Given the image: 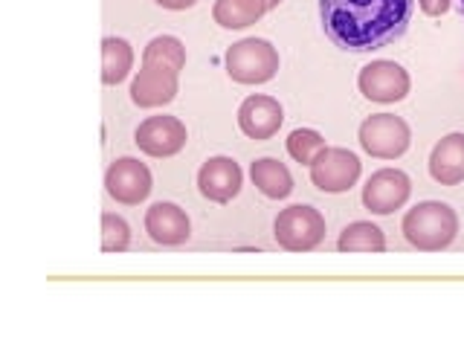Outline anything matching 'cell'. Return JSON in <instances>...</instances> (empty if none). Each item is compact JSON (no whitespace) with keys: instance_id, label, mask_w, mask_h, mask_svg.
<instances>
[{"instance_id":"obj_1","label":"cell","mask_w":464,"mask_h":348,"mask_svg":"<svg viewBox=\"0 0 464 348\" xmlns=\"http://www.w3.org/2000/svg\"><path fill=\"white\" fill-rule=\"evenodd\" d=\"M415 0H319L325 35L345 53L383 50L406 35Z\"/></svg>"},{"instance_id":"obj_2","label":"cell","mask_w":464,"mask_h":348,"mask_svg":"<svg viewBox=\"0 0 464 348\" xmlns=\"http://www.w3.org/2000/svg\"><path fill=\"white\" fill-rule=\"evenodd\" d=\"M401 229L412 246H418V250H424V253H435V250H444V246H450L456 241L459 215L450 203L424 200L403 215Z\"/></svg>"},{"instance_id":"obj_3","label":"cell","mask_w":464,"mask_h":348,"mask_svg":"<svg viewBox=\"0 0 464 348\" xmlns=\"http://www.w3.org/2000/svg\"><path fill=\"white\" fill-rule=\"evenodd\" d=\"M224 64L232 82L265 84L279 72V53L265 38H244L227 50Z\"/></svg>"},{"instance_id":"obj_4","label":"cell","mask_w":464,"mask_h":348,"mask_svg":"<svg viewBox=\"0 0 464 348\" xmlns=\"http://www.w3.org/2000/svg\"><path fill=\"white\" fill-rule=\"evenodd\" d=\"M273 236L287 253H311L325 241V218L319 215V209L296 203L276 215Z\"/></svg>"},{"instance_id":"obj_5","label":"cell","mask_w":464,"mask_h":348,"mask_svg":"<svg viewBox=\"0 0 464 348\" xmlns=\"http://www.w3.org/2000/svg\"><path fill=\"white\" fill-rule=\"evenodd\" d=\"M412 142V130L395 113H374L360 125V145L362 151L381 160L403 157Z\"/></svg>"},{"instance_id":"obj_6","label":"cell","mask_w":464,"mask_h":348,"mask_svg":"<svg viewBox=\"0 0 464 348\" xmlns=\"http://www.w3.org/2000/svg\"><path fill=\"white\" fill-rule=\"evenodd\" d=\"M308 169H311V183L319 192L328 195L348 192L360 180V160L348 149H325Z\"/></svg>"},{"instance_id":"obj_7","label":"cell","mask_w":464,"mask_h":348,"mask_svg":"<svg viewBox=\"0 0 464 348\" xmlns=\"http://www.w3.org/2000/svg\"><path fill=\"white\" fill-rule=\"evenodd\" d=\"M105 188L116 203L137 207V203H142L151 195V171L134 157H120L116 163L108 166Z\"/></svg>"},{"instance_id":"obj_8","label":"cell","mask_w":464,"mask_h":348,"mask_svg":"<svg viewBox=\"0 0 464 348\" xmlns=\"http://www.w3.org/2000/svg\"><path fill=\"white\" fill-rule=\"evenodd\" d=\"M360 93L372 99V102H381V105H389V102H401L406 93H410V72H406L401 64L395 62H372L360 70Z\"/></svg>"},{"instance_id":"obj_9","label":"cell","mask_w":464,"mask_h":348,"mask_svg":"<svg viewBox=\"0 0 464 348\" xmlns=\"http://www.w3.org/2000/svg\"><path fill=\"white\" fill-rule=\"evenodd\" d=\"M410 195L412 183L401 169H381L362 186V207L374 215H392L410 200Z\"/></svg>"},{"instance_id":"obj_10","label":"cell","mask_w":464,"mask_h":348,"mask_svg":"<svg viewBox=\"0 0 464 348\" xmlns=\"http://www.w3.org/2000/svg\"><path fill=\"white\" fill-rule=\"evenodd\" d=\"M186 125L178 116H149L134 134V142L149 157H174L186 149Z\"/></svg>"},{"instance_id":"obj_11","label":"cell","mask_w":464,"mask_h":348,"mask_svg":"<svg viewBox=\"0 0 464 348\" xmlns=\"http://www.w3.org/2000/svg\"><path fill=\"white\" fill-rule=\"evenodd\" d=\"M241 166L232 157H212L198 171V188L200 195L212 203H229L241 192Z\"/></svg>"},{"instance_id":"obj_12","label":"cell","mask_w":464,"mask_h":348,"mask_svg":"<svg viewBox=\"0 0 464 348\" xmlns=\"http://www.w3.org/2000/svg\"><path fill=\"white\" fill-rule=\"evenodd\" d=\"M285 122V111L273 96H250L238 108V128L250 140H270Z\"/></svg>"},{"instance_id":"obj_13","label":"cell","mask_w":464,"mask_h":348,"mask_svg":"<svg viewBox=\"0 0 464 348\" xmlns=\"http://www.w3.org/2000/svg\"><path fill=\"white\" fill-rule=\"evenodd\" d=\"M178 96V72L163 67H145L130 82V102L137 108H160Z\"/></svg>"},{"instance_id":"obj_14","label":"cell","mask_w":464,"mask_h":348,"mask_svg":"<svg viewBox=\"0 0 464 348\" xmlns=\"http://www.w3.org/2000/svg\"><path fill=\"white\" fill-rule=\"evenodd\" d=\"M145 232H149L151 241L157 244L178 246L192 236V224H188L186 212L178 203H154V207L145 212Z\"/></svg>"},{"instance_id":"obj_15","label":"cell","mask_w":464,"mask_h":348,"mask_svg":"<svg viewBox=\"0 0 464 348\" xmlns=\"http://www.w3.org/2000/svg\"><path fill=\"white\" fill-rule=\"evenodd\" d=\"M430 174L441 186H459L464 180V134H447L430 154Z\"/></svg>"},{"instance_id":"obj_16","label":"cell","mask_w":464,"mask_h":348,"mask_svg":"<svg viewBox=\"0 0 464 348\" xmlns=\"http://www.w3.org/2000/svg\"><path fill=\"white\" fill-rule=\"evenodd\" d=\"M250 178L256 183V188L265 198H273V200H282L294 192V178H290V171L285 163H279L276 157H261L250 166Z\"/></svg>"},{"instance_id":"obj_17","label":"cell","mask_w":464,"mask_h":348,"mask_svg":"<svg viewBox=\"0 0 464 348\" xmlns=\"http://www.w3.org/2000/svg\"><path fill=\"white\" fill-rule=\"evenodd\" d=\"M265 12H270L265 0H215L212 18L224 29H246L258 24Z\"/></svg>"},{"instance_id":"obj_18","label":"cell","mask_w":464,"mask_h":348,"mask_svg":"<svg viewBox=\"0 0 464 348\" xmlns=\"http://www.w3.org/2000/svg\"><path fill=\"white\" fill-rule=\"evenodd\" d=\"M134 67V50L125 38H105L102 41V82L120 84L128 79Z\"/></svg>"},{"instance_id":"obj_19","label":"cell","mask_w":464,"mask_h":348,"mask_svg":"<svg viewBox=\"0 0 464 348\" xmlns=\"http://www.w3.org/2000/svg\"><path fill=\"white\" fill-rule=\"evenodd\" d=\"M142 64L145 67H163L180 76V70L186 67V47L174 35H160L149 41V47L142 50Z\"/></svg>"},{"instance_id":"obj_20","label":"cell","mask_w":464,"mask_h":348,"mask_svg":"<svg viewBox=\"0 0 464 348\" xmlns=\"http://www.w3.org/2000/svg\"><path fill=\"white\" fill-rule=\"evenodd\" d=\"M340 250L343 253H383L386 250L383 229L369 221L348 224L340 236Z\"/></svg>"},{"instance_id":"obj_21","label":"cell","mask_w":464,"mask_h":348,"mask_svg":"<svg viewBox=\"0 0 464 348\" xmlns=\"http://www.w3.org/2000/svg\"><path fill=\"white\" fill-rule=\"evenodd\" d=\"M325 149L328 145H325L323 134H316V130H311V128H296L294 134L287 137V154L302 166H311Z\"/></svg>"},{"instance_id":"obj_22","label":"cell","mask_w":464,"mask_h":348,"mask_svg":"<svg viewBox=\"0 0 464 348\" xmlns=\"http://www.w3.org/2000/svg\"><path fill=\"white\" fill-rule=\"evenodd\" d=\"M130 244V227L120 215L105 212L102 215V250L105 253H125Z\"/></svg>"},{"instance_id":"obj_23","label":"cell","mask_w":464,"mask_h":348,"mask_svg":"<svg viewBox=\"0 0 464 348\" xmlns=\"http://www.w3.org/2000/svg\"><path fill=\"white\" fill-rule=\"evenodd\" d=\"M420 9H424V14H430V18H441V14L450 9V0H418Z\"/></svg>"},{"instance_id":"obj_24","label":"cell","mask_w":464,"mask_h":348,"mask_svg":"<svg viewBox=\"0 0 464 348\" xmlns=\"http://www.w3.org/2000/svg\"><path fill=\"white\" fill-rule=\"evenodd\" d=\"M154 4H160L163 9H174V12H180V9H188V6H195L198 0H154Z\"/></svg>"},{"instance_id":"obj_25","label":"cell","mask_w":464,"mask_h":348,"mask_svg":"<svg viewBox=\"0 0 464 348\" xmlns=\"http://www.w3.org/2000/svg\"><path fill=\"white\" fill-rule=\"evenodd\" d=\"M265 4H267V9H276V6L282 4V0H265Z\"/></svg>"},{"instance_id":"obj_26","label":"cell","mask_w":464,"mask_h":348,"mask_svg":"<svg viewBox=\"0 0 464 348\" xmlns=\"http://www.w3.org/2000/svg\"><path fill=\"white\" fill-rule=\"evenodd\" d=\"M459 12H461V18H464V0H459Z\"/></svg>"}]
</instances>
